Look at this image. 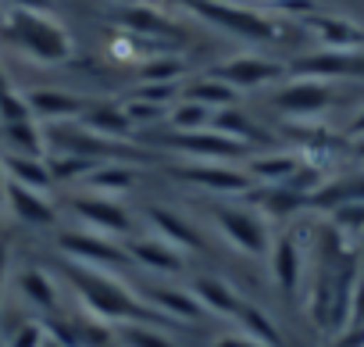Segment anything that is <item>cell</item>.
<instances>
[{
    "label": "cell",
    "instance_id": "6da1fadb",
    "mask_svg": "<svg viewBox=\"0 0 364 347\" xmlns=\"http://www.w3.org/2000/svg\"><path fill=\"white\" fill-rule=\"evenodd\" d=\"M79 308L86 318L118 329V326H132V322H154V326H168L136 290H129L114 272H100V269H82V265H68L65 272Z\"/></svg>",
    "mask_w": 364,
    "mask_h": 347
},
{
    "label": "cell",
    "instance_id": "7a4b0ae2",
    "mask_svg": "<svg viewBox=\"0 0 364 347\" xmlns=\"http://www.w3.org/2000/svg\"><path fill=\"white\" fill-rule=\"evenodd\" d=\"M0 40L11 43L22 58L36 65H65L75 54L68 29L43 8H8V22L0 29Z\"/></svg>",
    "mask_w": 364,
    "mask_h": 347
},
{
    "label": "cell",
    "instance_id": "3957f363",
    "mask_svg": "<svg viewBox=\"0 0 364 347\" xmlns=\"http://www.w3.org/2000/svg\"><path fill=\"white\" fill-rule=\"evenodd\" d=\"M208 219H211V226L218 229V237L232 251L264 261V254L272 247V229H268V219L264 215H257L250 204H225L222 201V204H211L208 208Z\"/></svg>",
    "mask_w": 364,
    "mask_h": 347
},
{
    "label": "cell",
    "instance_id": "277c9868",
    "mask_svg": "<svg viewBox=\"0 0 364 347\" xmlns=\"http://www.w3.org/2000/svg\"><path fill=\"white\" fill-rule=\"evenodd\" d=\"M58 251L72 261V265H82V269H100V272H122L132 265L129 251L122 240H111L104 233H90L82 226H72V229H61L58 233Z\"/></svg>",
    "mask_w": 364,
    "mask_h": 347
},
{
    "label": "cell",
    "instance_id": "5b68a950",
    "mask_svg": "<svg viewBox=\"0 0 364 347\" xmlns=\"http://www.w3.org/2000/svg\"><path fill=\"white\" fill-rule=\"evenodd\" d=\"M307 258H311V244H307L293 226H289L286 233L272 237V247H268V254H264V265H268L272 283H275L282 294L296 297V294L307 286Z\"/></svg>",
    "mask_w": 364,
    "mask_h": 347
},
{
    "label": "cell",
    "instance_id": "8992f818",
    "mask_svg": "<svg viewBox=\"0 0 364 347\" xmlns=\"http://www.w3.org/2000/svg\"><path fill=\"white\" fill-rule=\"evenodd\" d=\"M68 212L75 215V222L90 233H104L111 240H129L136 237V215L114 201V197H97V194H79L68 201Z\"/></svg>",
    "mask_w": 364,
    "mask_h": 347
},
{
    "label": "cell",
    "instance_id": "52a82bcc",
    "mask_svg": "<svg viewBox=\"0 0 364 347\" xmlns=\"http://www.w3.org/2000/svg\"><path fill=\"white\" fill-rule=\"evenodd\" d=\"M332 104H336L332 83H318V79H293L289 76V83L272 93V108L282 118H289V125H296V122H318Z\"/></svg>",
    "mask_w": 364,
    "mask_h": 347
},
{
    "label": "cell",
    "instance_id": "ba28073f",
    "mask_svg": "<svg viewBox=\"0 0 364 347\" xmlns=\"http://www.w3.org/2000/svg\"><path fill=\"white\" fill-rule=\"evenodd\" d=\"M193 11L200 19H208L211 26L232 33V36H243V40H279V26L247 8V4H232V0H193Z\"/></svg>",
    "mask_w": 364,
    "mask_h": 347
},
{
    "label": "cell",
    "instance_id": "9c48e42d",
    "mask_svg": "<svg viewBox=\"0 0 364 347\" xmlns=\"http://www.w3.org/2000/svg\"><path fill=\"white\" fill-rule=\"evenodd\" d=\"M175 180L211 197H243L254 187L243 165H222V161H186L175 168Z\"/></svg>",
    "mask_w": 364,
    "mask_h": 347
},
{
    "label": "cell",
    "instance_id": "30bf717a",
    "mask_svg": "<svg viewBox=\"0 0 364 347\" xmlns=\"http://www.w3.org/2000/svg\"><path fill=\"white\" fill-rule=\"evenodd\" d=\"M211 76L229 83L236 93H247V90H264L279 79H286V65L275 61V58H264V54H232L218 65H211Z\"/></svg>",
    "mask_w": 364,
    "mask_h": 347
},
{
    "label": "cell",
    "instance_id": "8fae6325",
    "mask_svg": "<svg viewBox=\"0 0 364 347\" xmlns=\"http://www.w3.org/2000/svg\"><path fill=\"white\" fill-rule=\"evenodd\" d=\"M168 150L182 154L186 161H222V165H243L250 147L240 140L218 133V129H200V133H171Z\"/></svg>",
    "mask_w": 364,
    "mask_h": 347
},
{
    "label": "cell",
    "instance_id": "7c38bea8",
    "mask_svg": "<svg viewBox=\"0 0 364 347\" xmlns=\"http://www.w3.org/2000/svg\"><path fill=\"white\" fill-rule=\"evenodd\" d=\"M293 79H318V83H339V79H364V51H314L286 65Z\"/></svg>",
    "mask_w": 364,
    "mask_h": 347
},
{
    "label": "cell",
    "instance_id": "4fadbf2b",
    "mask_svg": "<svg viewBox=\"0 0 364 347\" xmlns=\"http://www.w3.org/2000/svg\"><path fill=\"white\" fill-rule=\"evenodd\" d=\"M143 219H146V226H150L154 237L168 240V244L178 247L182 254H190V251L208 254V237L200 233L197 222H190L182 212H175V208H161V204H150V208L143 212Z\"/></svg>",
    "mask_w": 364,
    "mask_h": 347
},
{
    "label": "cell",
    "instance_id": "5bb4252c",
    "mask_svg": "<svg viewBox=\"0 0 364 347\" xmlns=\"http://www.w3.org/2000/svg\"><path fill=\"white\" fill-rule=\"evenodd\" d=\"M125 251L132 258V265H143L146 272H157V276H182L190 269L186 254L178 247H171L168 240L154 237V233H143V237H129L125 240Z\"/></svg>",
    "mask_w": 364,
    "mask_h": 347
},
{
    "label": "cell",
    "instance_id": "9a60e30c",
    "mask_svg": "<svg viewBox=\"0 0 364 347\" xmlns=\"http://www.w3.org/2000/svg\"><path fill=\"white\" fill-rule=\"evenodd\" d=\"M168 326L171 322H178V326H190V322H197L200 315H204V308L197 304V297L190 294V286H139L136 290Z\"/></svg>",
    "mask_w": 364,
    "mask_h": 347
},
{
    "label": "cell",
    "instance_id": "2e32d148",
    "mask_svg": "<svg viewBox=\"0 0 364 347\" xmlns=\"http://www.w3.org/2000/svg\"><path fill=\"white\" fill-rule=\"evenodd\" d=\"M29 100V111L40 125H65V122H79L82 111L90 108L86 97L79 93H68V90H29L26 93Z\"/></svg>",
    "mask_w": 364,
    "mask_h": 347
},
{
    "label": "cell",
    "instance_id": "e0dca14e",
    "mask_svg": "<svg viewBox=\"0 0 364 347\" xmlns=\"http://www.w3.org/2000/svg\"><path fill=\"white\" fill-rule=\"evenodd\" d=\"M304 29L318 40V51H364V29L346 15H307Z\"/></svg>",
    "mask_w": 364,
    "mask_h": 347
},
{
    "label": "cell",
    "instance_id": "ac0fdd59",
    "mask_svg": "<svg viewBox=\"0 0 364 347\" xmlns=\"http://www.w3.org/2000/svg\"><path fill=\"white\" fill-rule=\"evenodd\" d=\"M304 161V150H257V154H247L243 161V172L250 176L254 187H286L293 180V172L300 168Z\"/></svg>",
    "mask_w": 364,
    "mask_h": 347
},
{
    "label": "cell",
    "instance_id": "d6986e66",
    "mask_svg": "<svg viewBox=\"0 0 364 347\" xmlns=\"http://www.w3.org/2000/svg\"><path fill=\"white\" fill-rule=\"evenodd\" d=\"M243 204H250L264 219H300L311 215V201L289 187H250L243 194Z\"/></svg>",
    "mask_w": 364,
    "mask_h": 347
},
{
    "label": "cell",
    "instance_id": "ffe728a7",
    "mask_svg": "<svg viewBox=\"0 0 364 347\" xmlns=\"http://www.w3.org/2000/svg\"><path fill=\"white\" fill-rule=\"evenodd\" d=\"M4 208L22 226L43 229V226H54L58 222V204L50 201V194H40V190H29V187H18V183H8Z\"/></svg>",
    "mask_w": 364,
    "mask_h": 347
},
{
    "label": "cell",
    "instance_id": "44dd1931",
    "mask_svg": "<svg viewBox=\"0 0 364 347\" xmlns=\"http://www.w3.org/2000/svg\"><path fill=\"white\" fill-rule=\"evenodd\" d=\"M190 294L197 297V304L204 308V315H218V318H229V322H232L236 308L247 301L229 279L211 276V272H197L190 279Z\"/></svg>",
    "mask_w": 364,
    "mask_h": 347
},
{
    "label": "cell",
    "instance_id": "7402d4cb",
    "mask_svg": "<svg viewBox=\"0 0 364 347\" xmlns=\"http://www.w3.org/2000/svg\"><path fill=\"white\" fill-rule=\"evenodd\" d=\"M11 286H15V294L33 311H43V315H58L61 311V286H58V279L50 272H43V269H18Z\"/></svg>",
    "mask_w": 364,
    "mask_h": 347
},
{
    "label": "cell",
    "instance_id": "603a6c76",
    "mask_svg": "<svg viewBox=\"0 0 364 347\" xmlns=\"http://www.w3.org/2000/svg\"><path fill=\"white\" fill-rule=\"evenodd\" d=\"M79 125L97 133V136H104V140H114V143H129V136L136 133L129 115H125V108L122 104H107V100H90V108L82 111Z\"/></svg>",
    "mask_w": 364,
    "mask_h": 347
},
{
    "label": "cell",
    "instance_id": "cb8c5ba5",
    "mask_svg": "<svg viewBox=\"0 0 364 347\" xmlns=\"http://www.w3.org/2000/svg\"><path fill=\"white\" fill-rule=\"evenodd\" d=\"M136 187V168L129 161H104L97 165L90 176L79 183L82 194H97V197H125Z\"/></svg>",
    "mask_w": 364,
    "mask_h": 347
},
{
    "label": "cell",
    "instance_id": "d4e9b609",
    "mask_svg": "<svg viewBox=\"0 0 364 347\" xmlns=\"http://www.w3.org/2000/svg\"><path fill=\"white\" fill-rule=\"evenodd\" d=\"M357 201H364V168H357V172H336V176L311 197V212L328 215L332 208L357 204Z\"/></svg>",
    "mask_w": 364,
    "mask_h": 347
},
{
    "label": "cell",
    "instance_id": "484cf974",
    "mask_svg": "<svg viewBox=\"0 0 364 347\" xmlns=\"http://www.w3.org/2000/svg\"><path fill=\"white\" fill-rule=\"evenodd\" d=\"M0 140H4V154L47 157V150H50V143H47V125H40L36 118L0 125Z\"/></svg>",
    "mask_w": 364,
    "mask_h": 347
},
{
    "label": "cell",
    "instance_id": "4316f807",
    "mask_svg": "<svg viewBox=\"0 0 364 347\" xmlns=\"http://www.w3.org/2000/svg\"><path fill=\"white\" fill-rule=\"evenodd\" d=\"M0 157H4L8 183H18V187H29V190L50 194L54 176H50L47 157H29V154H0Z\"/></svg>",
    "mask_w": 364,
    "mask_h": 347
},
{
    "label": "cell",
    "instance_id": "83f0119b",
    "mask_svg": "<svg viewBox=\"0 0 364 347\" xmlns=\"http://www.w3.org/2000/svg\"><path fill=\"white\" fill-rule=\"evenodd\" d=\"M182 100L204 104L208 111H225V108H236L240 93H236L229 83H222V79H215L211 72H204V76H197V79H190V83H182Z\"/></svg>",
    "mask_w": 364,
    "mask_h": 347
},
{
    "label": "cell",
    "instance_id": "f1b7e54d",
    "mask_svg": "<svg viewBox=\"0 0 364 347\" xmlns=\"http://www.w3.org/2000/svg\"><path fill=\"white\" fill-rule=\"evenodd\" d=\"M122 26H125V33L143 36V40H150V43H157L161 36H175V33H178L168 15H161L157 8H146V4L125 8V11H122Z\"/></svg>",
    "mask_w": 364,
    "mask_h": 347
},
{
    "label": "cell",
    "instance_id": "f546056e",
    "mask_svg": "<svg viewBox=\"0 0 364 347\" xmlns=\"http://www.w3.org/2000/svg\"><path fill=\"white\" fill-rule=\"evenodd\" d=\"M232 322H236L240 333H247V336H254V340H261V343H268V347H279V326H275V322L268 318V311H261L257 304L243 301V304L236 308Z\"/></svg>",
    "mask_w": 364,
    "mask_h": 347
},
{
    "label": "cell",
    "instance_id": "4dcf8cb0",
    "mask_svg": "<svg viewBox=\"0 0 364 347\" xmlns=\"http://www.w3.org/2000/svg\"><path fill=\"white\" fill-rule=\"evenodd\" d=\"M118 347H175L168 326H154V322H132V326H118L114 329Z\"/></svg>",
    "mask_w": 364,
    "mask_h": 347
},
{
    "label": "cell",
    "instance_id": "1f68e13d",
    "mask_svg": "<svg viewBox=\"0 0 364 347\" xmlns=\"http://www.w3.org/2000/svg\"><path fill=\"white\" fill-rule=\"evenodd\" d=\"M211 118H215V111H208L204 104L178 97L168 111V129L171 133H200V129H211Z\"/></svg>",
    "mask_w": 364,
    "mask_h": 347
},
{
    "label": "cell",
    "instance_id": "d6a6232c",
    "mask_svg": "<svg viewBox=\"0 0 364 347\" xmlns=\"http://www.w3.org/2000/svg\"><path fill=\"white\" fill-rule=\"evenodd\" d=\"M211 129H218V133H225V136H232V140H240L243 147H250V143H257V140H264V133L240 111V108H225V111H215V118H211Z\"/></svg>",
    "mask_w": 364,
    "mask_h": 347
},
{
    "label": "cell",
    "instance_id": "836d02e7",
    "mask_svg": "<svg viewBox=\"0 0 364 347\" xmlns=\"http://www.w3.org/2000/svg\"><path fill=\"white\" fill-rule=\"evenodd\" d=\"M182 76H186V61L178 54H150L146 61H139L143 83H178Z\"/></svg>",
    "mask_w": 364,
    "mask_h": 347
},
{
    "label": "cell",
    "instance_id": "e575fe53",
    "mask_svg": "<svg viewBox=\"0 0 364 347\" xmlns=\"http://www.w3.org/2000/svg\"><path fill=\"white\" fill-rule=\"evenodd\" d=\"M122 108H125V115H129L132 129H150V125H161V122H168V111H171V108L154 104V100H143V97H129Z\"/></svg>",
    "mask_w": 364,
    "mask_h": 347
},
{
    "label": "cell",
    "instance_id": "d590c367",
    "mask_svg": "<svg viewBox=\"0 0 364 347\" xmlns=\"http://www.w3.org/2000/svg\"><path fill=\"white\" fill-rule=\"evenodd\" d=\"M328 226H336L343 237H360V233H364V201L332 208V212H328Z\"/></svg>",
    "mask_w": 364,
    "mask_h": 347
},
{
    "label": "cell",
    "instance_id": "8d00e7d4",
    "mask_svg": "<svg viewBox=\"0 0 364 347\" xmlns=\"http://www.w3.org/2000/svg\"><path fill=\"white\" fill-rule=\"evenodd\" d=\"M211 347H268V343H261V340H254V336L232 329V333H225V336H215Z\"/></svg>",
    "mask_w": 364,
    "mask_h": 347
},
{
    "label": "cell",
    "instance_id": "74e56055",
    "mask_svg": "<svg viewBox=\"0 0 364 347\" xmlns=\"http://www.w3.org/2000/svg\"><path fill=\"white\" fill-rule=\"evenodd\" d=\"M346 140H353V143H357V140H364V108L350 118V125H346Z\"/></svg>",
    "mask_w": 364,
    "mask_h": 347
},
{
    "label": "cell",
    "instance_id": "f35d334b",
    "mask_svg": "<svg viewBox=\"0 0 364 347\" xmlns=\"http://www.w3.org/2000/svg\"><path fill=\"white\" fill-rule=\"evenodd\" d=\"M4 290H8V247L0 244V301H4Z\"/></svg>",
    "mask_w": 364,
    "mask_h": 347
},
{
    "label": "cell",
    "instance_id": "ab89813d",
    "mask_svg": "<svg viewBox=\"0 0 364 347\" xmlns=\"http://www.w3.org/2000/svg\"><path fill=\"white\" fill-rule=\"evenodd\" d=\"M4 194H8V172H4V157H0V208H4Z\"/></svg>",
    "mask_w": 364,
    "mask_h": 347
},
{
    "label": "cell",
    "instance_id": "60d3db41",
    "mask_svg": "<svg viewBox=\"0 0 364 347\" xmlns=\"http://www.w3.org/2000/svg\"><path fill=\"white\" fill-rule=\"evenodd\" d=\"M232 4H247L250 8V4H279V0H232Z\"/></svg>",
    "mask_w": 364,
    "mask_h": 347
},
{
    "label": "cell",
    "instance_id": "b9f144b4",
    "mask_svg": "<svg viewBox=\"0 0 364 347\" xmlns=\"http://www.w3.org/2000/svg\"><path fill=\"white\" fill-rule=\"evenodd\" d=\"M4 22H8V8L0 4V29H4Z\"/></svg>",
    "mask_w": 364,
    "mask_h": 347
}]
</instances>
